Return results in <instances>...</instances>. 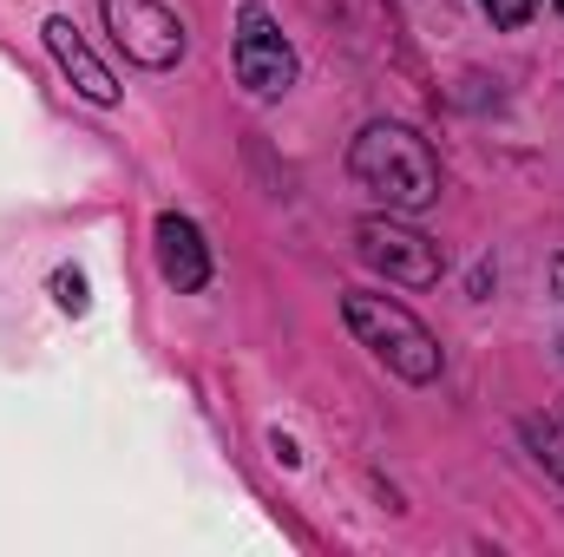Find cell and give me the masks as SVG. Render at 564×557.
I'll list each match as a JSON object with an SVG mask.
<instances>
[{
    "label": "cell",
    "mask_w": 564,
    "mask_h": 557,
    "mask_svg": "<svg viewBox=\"0 0 564 557\" xmlns=\"http://www.w3.org/2000/svg\"><path fill=\"white\" fill-rule=\"evenodd\" d=\"M348 171H355L361 190H375L401 217H414V210H426L440 197V157L408 125H368L355 139V151H348Z\"/></svg>",
    "instance_id": "obj_1"
},
{
    "label": "cell",
    "mask_w": 564,
    "mask_h": 557,
    "mask_svg": "<svg viewBox=\"0 0 564 557\" xmlns=\"http://www.w3.org/2000/svg\"><path fill=\"white\" fill-rule=\"evenodd\" d=\"M341 315H348L355 341H361L388 374H401V381H414V387H426V381L440 374V341H433V328H426L408 302H394V295H348Z\"/></svg>",
    "instance_id": "obj_2"
},
{
    "label": "cell",
    "mask_w": 564,
    "mask_h": 557,
    "mask_svg": "<svg viewBox=\"0 0 564 557\" xmlns=\"http://www.w3.org/2000/svg\"><path fill=\"white\" fill-rule=\"evenodd\" d=\"M355 250H361L368 270H381V276L401 282V288H433L440 270H446L440 243L421 237V230H408V223H394V217H361L355 223Z\"/></svg>",
    "instance_id": "obj_3"
},
{
    "label": "cell",
    "mask_w": 564,
    "mask_h": 557,
    "mask_svg": "<svg viewBox=\"0 0 564 557\" xmlns=\"http://www.w3.org/2000/svg\"><path fill=\"white\" fill-rule=\"evenodd\" d=\"M106 33L126 46V59H139L151 73L184 59V20L164 0H106Z\"/></svg>",
    "instance_id": "obj_4"
},
{
    "label": "cell",
    "mask_w": 564,
    "mask_h": 557,
    "mask_svg": "<svg viewBox=\"0 0 564 557\" xmlns=\"http://www.w3.org/2000/svg\"><path fill=\"white\" fill-rule=\"evenodd\" d=\"M237 79L257 92V99H276L295 86V53L282 40V26L263 7H243L237 13Z\"/></svg>",
    "instance_id": "obj_5"
},
{
    "label": "cell",
    "mask_w": 564,
    "mask_h": 557,
    "mask_svg": "<svg viewBox=\"0 0 564 557\" xmlns=\"http://www.w3.org/2000/svg\"><path fill=\"white\" fill-rule=\"evenodd\" d=\"M151 243H158V276L171 282L177 295H191V288H204V282H210V250H204V237H197V223H191V217L164 210V217H158V230H151Z\"/></svg>",
    "instance_id": "obj_6"
},
{
    "label": "cell",
    "mask_w": 564,
    "mask_h": 557,
    "mask_svg": "<svg viewBox=\"0 0 564 557\" xmlns=\"http://www.w3.org/2000/svg\"><path fill=\"white\" fill-rule=\"evenodd\" d=\"M46 46H53L59 73H66V79H73V86H79L93 106H119V86H112V73L93 59V46L73 33V20H59V13H53V20H46Z\"/></svg>",
    "instance_id": "obj_7"
},
{
    "label": "cell",
    "mask_w": 564,
    "mask_h": 557,
    "mask_svg": "<svg viewBox=\"0 0 564 557\" xmlns=\"http://www.w3.org/2000/svg\"><path fill=\"white\" fill-rule=\"evenodd\" d=\"M519 433H525V446H532V459L552 472V479H564V426L545 414H525L519 419Z\"/></svg>",
    "instance_id": "obj_8"
},
{
    "label": "cell",
    "mask_w": 564,
    "mask_h": 557,
    "mask_svg": "<svg viewBox=\"0 0 564 557\" xmlns=\"http://www.w3.org/2000/svg\"><path fill=\"white\" fill-rule=\"evenodd\" d=\"M479 7L492 13V26H525L539 13V0H479Z\"/></svg>",
    "instance_id": "obj_9"
},
{
    "label": "cell",
    "mask_w": 564,
    "mask_h": 557,
    "mask_svg": "<svg viewBox=\"0 0 564 557\" xmlns=\"http://www.w3.org/2000/svg\"><path fill=\"white\" fill-rule=\"evenodd\" d=\"M53 295H59V308H66V315H86V282L73 276V270H59V276H53Z\"/></svg>",
    "instance_id": "obj_10"
},
{
    "label": "cell",
    "mask_w": 564,
    "mask_h": 557,
    "mask_svg": "<svg viewBox=\"0 0 564 557\" xmlns=\"http://www.w3.org/2000/svg\"><path fill=\"white\" fill-rule=\"evenodd\" d=\"M552 288H558V295H564V256H558V270H552Z\"/></svg>",
    "instance_id": "obj_11"
},
{
    "label": "cell",
    "mask_w": 564,
    "mask_h": 557,
    "mask_svg": "<svg viewBox=\"0 0 564 557\" xmlns=\"http://www.w3.org/2000/svg\"><path fill=\"white\" fill-rule=\"evenodd\" d=\"M558 7H564V0H558Z\"/></svg>",
    "instance_id": "obj_12"
}]
</instances>
